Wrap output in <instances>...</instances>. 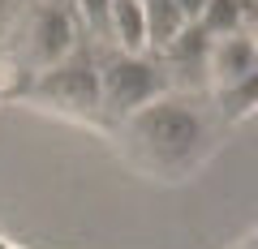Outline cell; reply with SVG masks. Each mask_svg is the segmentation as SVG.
I'll return each instance as SVG.
<instances>
[{
	"label": "cell",
	"instance_id": "1",
	"mask_svg": "<svg viewBox=\"0 0 258 249\" xmlns=\"http://www.w3.org/2000/svg\"><path fill=\"white\" fill-rule=\"evenodd\" d=\"M228 120L215 112V103L198 91H172L155 95L138 112H129L120 125H112V146L134 172L151 181H189L198 176L211 155L228 138Z\"/></svg>",
	"mask_w": 258,
	"mask_h": 249
}]
</instances>
